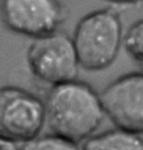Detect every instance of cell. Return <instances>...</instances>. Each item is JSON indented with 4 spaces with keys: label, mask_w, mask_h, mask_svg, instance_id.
Masks as SVG:
<instances>
[{
    "label": "cell",
    "mask_w": 143,
    "mask_h": 150,
    "mask_svg": "<svg viewBox=\"0 0 143 150\" xmlns=\"http://www.w3.org/2000/svg\"><path fill=\"white\" fill-rule=\"evenodd\" d=\"M0 150H20L17 143L0 137Z\"/></svg>",
    "instance_id": "30bf717a"
},
{
    "label": "cell",
    "mask_w": 143,
    "mask_h": 150,
    "mask_svg": "<svg viewBox=\"0 0 143 150\" xmlns=\"http://www.w3.org/2000/svg\"><path fill=\"white\" fill-rule=\"evenodd\" d=\"M27 61L32 75L50 87L77 80L80 68L72 38L60 30L33 39Z\"/></svg>",
    "instance_id": "3957f363"
},
{
    "label": "cell",
    "mask_w": 143,
    "mask_h": 150,
    "mask_svg": "<svg viewBox=\"0 0 143 150\" xmlns=\"http://www.w3.org/2000/svg\"><path fill=\"white\" fill-rule=\"evenodd\" d=\"M100 103L117 129L142 134L143 75L131 72L110 83L99 93Z\"/></svg>",
    "instance_id": "5b68a950"
},
{
    "label": "cell",
    "mask_w": 143,
    "mask_h": 150,
    "mask_svg": "<svg viewBox=\"0 0 143 150\" xmlns=\"http://www.w3.org/2000/svg\"><path fill=\"white\" fill-rule=\"evenodd\" d=\"M81 150H143L142 135L119 129H110L89 137Z\"/></svg>",
    "instance_id": "52a82bcc"
},
{
    "label": "cell",
    "mask_w": 143,
    "mask_h": 150,
    "mask_svg": "<svg viewBox=\"0 0 143 150\" xmlns=\"http://www.w3.org/2000/svg\"><path fill=\"white\" fill-rule=\"evenodd\" d=\"M43 102L52 134L77 144L91 137L105 117L99 94L81 81L51 86Z\"/></svg>",
    "instance_id": "6da1fadb"
},
{
    "label": "cell",
    "mask_w": 143,
    "mask_h": 150,
    "mask_svg": "<svg viewBox=\"0 0 143 150\" xmlns=\"http://www.w3.org/2000/svg\"><path fill=\"white\" fill-rule=\"evenodd\" d=\"M123 26L112 8L95 10L83 16L75 26L73 43L80 67L90 72L107 69L122 46Z\"/></svg>",
    "instance_id": "7a4b0ae2"
},
{
    "label": "cell",
    "mask_w": 143,
    "mask_h": 150,
    "mask_svg": "<svg viewBox=\"0 0 143 150\" xmlns=\"http://www.w3.org/2000/svg\"><path fill=\"white\" fill-rule=\"evenodd\" d=\"M114 4H137L141 0H106Z\"/></svg>",
    "instance_id": "8fae6325"
},
{
    "label": "cell",
    "mask_w": 143,
    "mask_h": 150,
    "mask_svg": "<svg viewBox=\"0 0 143 150\" xmlns=\"http://www.w3.org/2000/svg\"><path fill=\"white\" fill-rule=\"evenodd\" d=\"M143 21L137 20L128 28L122 38V45L128 56L141 66L143 59Z\"/></svg>",
    "instance_id": "9c48e42d"
},
{
    "label": "cell",
    "mask_w": 143,
    "mask_h": 150,
    "mask_svg": "<svg viewBox=\"0 0 143 150\" xmlns=\"http://www.w3.org/2000/svg\"><path fill=\"white\" fill-rule=\"evenodd\" d=\"M0 17L11 32L35 39L58 30L65 11L59 0H0Z\"/></svg>",
    "instance_id": "8992f818"
},
{
    "label": "cell",
    "mask_w": 143,
    "mask_h": 150,
    "mask_svg": "<svg viewBox=\"0 0 143 150\" xmlns=\"http://www.w3.org/2000/svg\"><path fill=\"white\" fill-rule=\"evenodd\" d=\"M20 150H81V147L77 143L51 134L37 135L23 143Z\"/></svg>",
    "instance_id": "ba28073f"
},
{
    "label": "cell",
    "mask_w": 143,
    "mask_h": 150,
    "mask_svg": "<svg viewBox=\"0 0 143 150\" xmlns=\"http://www.w3.org/2000/svg\"><path fill=\"white\" fill-rule=\"evenodd\" d=\"M45 124L44 102L15 86L0 87V137L25 143L40 134Z\"/></svg>",
    "instance_id": "277c9868"
}]
</instances>
